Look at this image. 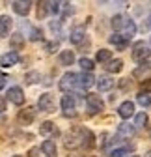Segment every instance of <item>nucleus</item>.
I'll return each instance as SVG.
<instances>
[{"mask_svg": "<svg viewBox=\"0 0 151 157\" xmlns=\"http://www.w3.org/2000/svg\"><path fill=\"white\" fill-rule=\"evenodd\" d=\"M112 28H114L116 32H121V36L127 39V41H131V37L134 36L136 32V25L134 21H131V19L123 13H118L112 17Z\"/></svg>", "mask_w": 151, "mask_h": 157, "instance_id": "f257e3e1", "label": "nucleus"}, {"mask_svg": "<svg viewBox=\"0 0 151 157\" xmlns=\"http://www.w3.org/2000/svg\"><path fill=\"white\" fill-rule=\"evenodd\" d=\"M90 131L88 129H82V127H73L65 133V139H64V144L67 150H77L80 146H84V139H88Z\"/></svg>", "mask_w": 151, "mask_h": 157, "instance_id": "f03ea898", "label": "nucleus"}, {"mask_svg": "<svg viewBox=\"0 0 151 157\" xmlns=\"http://www.w3.org/2000/svg\"><path fill=\"white\" fill-rule=\"evenodd\" d=\"M149 56H151V51H149V47H147L144 41L134 43V47H133V60H134V62L144 64Z\"/></svg>", "mask_w": 151, "mask_h": 157, "instance_id": "7ed1b4c3", "label": "nucleus"}, {"mask_svg": "<svg viewBox=\"0 0 151 157\" xmlns=\"http://www.w3.org/2000/svg\"><path fill=\"white\" fill-rule=\"evenodd\" d=\"M37 107H39L41 112H54V109H56L54 95H50V94H41V95H39V101H37Z\"/></svg>", "mask_w": 151, "mask_h": 157, "instance_id": "20e7f679", "label": "nucleus"}, {"mask_svg": "<svg viewBox=\"0 0 151 157\" xmlns=\"http://www.w3.org/2000/svg\"><path fill=\"white\" fill-rule=\"evenodd\" d=\"M86 105H88L90 112H99L105 109V103L97 94H86Z\"/></svg>", "mask_w": 151, "mask_h": 157, "instance_id": "39448f33", "label": "nucleus"}, {"mask_svg": "<svg viewBox=\"0 0 151 157\" xmlns=\"http://www.w3.org/2000/svg\"><path fill=\"white\" fill-rule=\"evenodd\" d=\"M77 77L79 75H75V73H65L64 77H62V81H60V90L62 92H71L75 86H77Z\"/></svg>", "mask_w": 151, "mask_h": 157, "instance_id": "423d86ee", "label": "nucleus"}, {"mask_svg": "<svg viewBox=\"0 0 151 157\" xmlns=\"http://www.w3.org/2000/svg\"><path fill=\"white\" fill-rule=\"evenodd\" d=\"M62 110L65 116L69 118H75L77 116V109H75V99H73V95H64L62 97Z\"/></svg>", "mask_w": 151, "mask_h": 157, "instance_id": "0eeeda50", "label": "nucleus"}, {"mask_svg": "<svg viewBox=\"0 0 151 157\" xmlns=\"http://www.w3.org/2000/svg\"><path fill=\"white\" fill-rule=\"evenodd\" d=\"M8 99H9L13 105H23V103H24V92H23V88L11 86V88L8 90Z\"/></svg>", "mask_w": 151, "mask_h": 157, "instance_id": "6e6552de", "label": "nucleus"}, {"mask_svg": "<svg viewBox=\"0 0 151 157\" xmlns=\"http://www.w3.org/2000/svg\"><path fill=\"white\" fill-rule=\"evenodd\" d=\"M133 77L138 78V81H149V77H151V62L138 66V67L133 71Z\"/></svg>", "mask_w": 151, "mask_h": 157, "instance_id": "1a4fd4ad", "label": "nucleus"}, {"mask_svg": "<svg viewBox=\"0 0 151 157\" xmlns=\"http://www.w3.org/2000/svg\"><path fill=\"white\" fill-rule=\"evenodd\" d=\"M34 118H35V110L32 107H28V109H24V110L19 112L17 120H19V124H21V125H30L34 122Z\"/></svg>", "mask_w": 151, "mask_h": 157, "instance_id": "9d476101", "label": "nucleus"}, {"mask_svg": "<svg viewBox=\"0 0 151 157\" xmlns=\"http://www.w3.org/2000/svg\"><path fill=\"white\" fill-rule=\"evenodd\" d=\"M118 114L123 118V120L131 118V116L134 114V103H133V101H125V103H121L120 109H118Z\"/></svg>", "mask_w": 151, "mask_h": 157, "instance_id": "9b49d317", "label": "nucleus"}, {"mask_svg": "<svg viewBox=\"0 0 151 157\" xmlns=\"http://www.w3.org/2000/svg\"><path fill=\"white\" fill-rule=\"evenodd\" d=\"M17 62H19V54L15 51H9V52H6L2 58H0V66H4V67H11Z\"/></svg>", "mask_w": 151, "mask_h": 157, "instance_id": "f8f14e48", "label": "nucleus"}, {"mask_svg": "<svg viewBox=\"0 0 151 157\" xmlns=\"http://www.w3.org/2000/svg\"><path fill=\"white\" fill-rule=\"evenodd\" d=\"M11 25H13L11 17H8V15H2V17H0V37H6V36L9 34Z\"/></svg>", "mask_w": 151, "mask_h": 157, "instance_id": "ddd939ff", "label": "nucleus"}, {"mask_svg": "<svg viewBox=\"0 0 151 157\" xmlns=\"http://www.w3.org/2000/svg\"><path fill=\"white\" fill-rule=\"evenodd\" d=\"M13 6V11L17 13V15H28L30 13V6H32V2H21V0H17V2H13L11 4Z\"/></svg>", "mask_w": 151, "mask_h": 157, "instance_id": "4468645a", "label": "nucleus"}, {"mask_svg": "<svg viewBox=\"0 0 151 157\" xmlns=\"http://www.w3.org/2000/svg\"><path fill=\"white\" fill-rule=\"evenodd\" d=\"M41 153L45 157H56V144H54V140H45L41 144Z\"/></svg>", "mask_w": 151, "mask_h": 157, "instance_id": "2eb2a0df", "label": "nucleus"}, {"mask_svg": "<svg viewBox=\"0 0 151 157\" xmlns=\"http://www.w3.org/2000/svg\"><path fill=\"white\" fill-rule=\"evenodd\" d=\"M77 81H79V84L82 88H90L91 84H95V78H93L91 73H82L80 77H77Z\"/></svg>", "mask_w": 151, "mask_h": 157, "instance_id": "dca6fc26", "label": "nucleus"}, {"mask_svg": "<svg viewBox=\"0 0 151 157\" xmlns=\"http://www.w3.org/2000/svg\"><path fill=\"white\" fill-rule=\"evenodd\" d=\"M84 36H86L84 26H77V28H73V32H71V41H73L75 45H79L82 39H84Z\"/></svg>", "mask_w": 151, "mask_h": 157, "instance_id": "f3484780", "label": "nucleus"}, {"mask_svg": "<svg viewBox=\"0 0 151 157\" xmlns=\"http://www.w3.org/2000/svg\"><path fill=\"white\" fill-rule=\"evenodd\" d=\"M112 86H114V78H110V77H99L97 88H99L101 92H106V90H110Z\"/></svg>", "mask_w": 151, "mask_h": 157, "instance_id": "a211bd4d", "label": "nucleus"}, {"mask_svg": "<svg viewBox=\"0 0 151 157\" xmlns=\"http://www.w3.org/2000/svg\"><path fill=\"white\" fill-rule=\"evenodd\" d=\"M110 43H114L118 49H121V51H123V49L127 47V43H129V41H127V39H125L121 34H112V36H110Z\"/></svg>", "mask_w": 151, "mask_h": 157, "instance_id": "6ab92c4d", "label": "nucleus"}, {"mask_svg": "<svg viewBox=\"0 0 151 157\" xmlns=\"http://www.w3.org/2000/svg\"><path fill=\"white\" fill-rule=\"evenodd\" d=\"M75 62V52L73 51H62L60 52V64L62 66H71Z\"/></svg>", "mask_w": 151, "mask_h": 157, "instance_id": "aec40b11", "label": "nucleus"}, {"mask_svg": "<svg viewBox=\"0 0 151 157\" xmlns=\"http://www.w3.org/2000/svg\"><path fill=\"white\" fill-rule=\"evenodd\" d=\"M110 58H112V52H110L108 49H99V51H97V62H99V64L110 62Z\"/></svg>", "mask_w": 151, "mask_h": 157, "instance_id": "412c9836", "label": "nucleus"}, {"mask_svg": "<svg viewBox=\"0 0 151 157\" xmlns=\"http://www.w3.org/2000/svg\"><path fill=\"white\" fill-rule=\"evenodd\" d=\"M118 133H120L121 136H133V135H134V127L129 125V124H120Z\"/></svg>", "mask_w": 151, "mask_h": 157, "instance_id": "4be33fe9", "label": "nucleus"}, {"mask_svg": "<svg viewBox=\"0 0 151 157\" xmlns=\"http://www.w3.org/2000/svg\"><path fill=\"white\" fill-rule=\"evenodd\" d=\"M106 69H108L110 73H120V71L123 69V62H121V60H112V62H108Z\"/></svg>", "mask_w": 151, "mask_h": 157, "instance_id": "5701e85b", "label": "nucleus"}, {"mask_svg": "<svg viewBox=\"0 0 151 157\" xmlns=\"http://www.w3.org/2000/svg\"><path fill=\"white\" fill-rule=\"evenodd\" d=\"M39 133H41L43 136H47V135L54 133V124H52V122H43V124L39 125Z\"/></svg>", "mask_w": 151, "mask_h": 157, "instance_id": "b1692460", "label": "nucleus"}, {"mask_svg": "<svg viewBox=\"0 0 151 157\" xmlns=\"http://www.w3.org/2000/svg\"><path fill=\"white\" fill-rule=\"evenodd\" d=\"M9 43H11V47H13V49H21V47L24 45V39H23V36H21V34H13Z\"/></svg>", "mask_w": 151, "mask_h": 157, "instance_id": "393cba45", "label": "nucleus"}, {"mask_svg": "<svg viewBox=\"0 0 151 157\" xmlns=\"http://www.w3.org/2000/svg\"><path fill=\"white\" fill-rule=\"evenodd\" d=\"M147 124V114L145 112H138L134 118V127H145Z\"/></svg>", "mask_w": 151, "mask_h": 157, "instance_id": "a878e982", "label": "nucleus"}, {"mask_svg": "<svg viewBox=\"0 0 151 157\" xmlns=\"http://www.w3.org/2000/svg\"><path fill=\"white\" fill-rule=\"evenodd\" d=\"M80 67H82V71H86V73H91L93 71V62L90 60V58H80Z\"/></svg>", "mask_w": 151, "mask_h": 157, "instance_id": "bb28decb", "label": "nucleus"}, {"mask_svg": "<svg viewBox=\"0 0 151 157\" xmlns=\"http://www.w3.org/2000/svg\"><path fill=\"white\" fill-rule=\"evenodd\" d=\"M136 101H138L142 107H149V105H151V95H149V94H140V95L136 97Z\"/></svg>", "mask_w": 151, "mask_h": 157, "instance_id": "cd10ccee", "label": "nucleus"}, {"mask_svg": "<svg viewBox=\"0 0 151 157\" xmlns=\"http://www.w3.org/2000/svg\"><path fill=\"white\" fill-rule=\"evenodd\" d=\"M47 2H39L37 4V19H43L45 15H47Z\"/></svg>", "mask_w": 151, "mask_h": 157, "instance_id": "c85d7f7f", "label": "nucleus"}, {"mask_svg": "<svg viewBox=\"0 0 151 157\" xmlns=\"http://www.w3.org/2000/svg\"><path fill=\"white\" fill-rule=\"evenodd\" d=\"M110 157H129V150H125V148H118V150H114L110 153Z\"/></svg>", "mask_w": 151, "mask_h": 157, "instance_id": "c756f323", "label": "nucleus"}, {"mask_svg": "<svg viewBox=\"0 0 151 157\" xmlns=\"http://www.w3.org/2000/svg\"><path fill=\"white\" fill-rule=\"evenodd\" d=\"M26 81H28L30 84H34V82H39V73H37V71H30V73L26 75Z\"/></svg>", "mask_w": 151, "mask_h": 157, "instance_id": "7c9ffc66", "label": "nucleus"}, {"mask_svg": "<svg viewBox=\"0 0 151 157\" xmlns=\"http://www.w3.org/2000/svg\"><path fill=\"white\" fill-rule=\"evenodd\" d=\"M47 10L50 13H58L60 11V2H47Z\"/></svg>", "mask_w": 151, "mask_h": 157, "instance_id": "2f4dec72", "label": "nucleus"}, {"mask_svg": "<svg viewBox=\"0 0 151 157\" xmlns=\"http://www.w3.org/2000/svg\"><path fill=\"white\" fill-rule=\"evenodd\" d=\"M41 30H37V28H32V36H30V39L32 41H37V39H41Z\"/></svg>", "mask_w": 151, "mask_h": 157, "instance_id": "473e14b6", "label": "nucleus"}, {"mask_svg": "<svg viewBox=\"0 0 151 157\" xmlns=\"http://www.w3.org/2000/svg\"><path fill=\"white\" fill-rule=\"evenodd\" d=\"M39 148H30V151H28V157H39Z\"/></svg>", "mask_w": 151, "mask_h": 157, "instance_id": "72a5a7b5", "label": "nucleus"}, {"mask_svg": "<svg viewBox=\"0 0 151 157\" xmlns=\"http://www.w3.org/2000/svg\"><path fill=\"white\" fill-rule=\"evenodd\" d=\"M6 81H8V77H6L2 71H0V90H2V88L6 86Z\"/></svg>", "mask_w": 151, "mask_h": 157, "instance_id": "f704fd0d", "label": "nucleus"}, {"mask_svg": "<svg viewBox=\"0 0 151 157\" xmlns=\"http://www.w3.org/2000/svg\"><path fill=\"white\" fill-rule=\"evenodd\" d=\"M4 110H6V99H4L2 95H0V114H2Z\"/></svg>", "mask_w": 151, "mask_h": 157, "instance_id": "c9c22d12", "label": "nucleus"}, {"mask_svg": "<svg viewBox=\"0 0 151 157\" xmlns=\"http://www.w3.org/2000/svg\"><path fill=\"white\" fill-rule=\"evenodd\" d=\"M56 47H58V45H56V43H49V45H47L49 52H54V51H56Z\"/></svg>", "mask_w": 151, "mask_h": 157, "instance_id": "e433bc0d", "label": "nucleus"}, {"mask_svg": "<svg viewBox=\"0 0 151 157\" xmlns=\"http://www.w3.org/2000/svg\"><path fill=\"white\" fill-rule=\"evenodd\" d=\"M149 26H151V15H149Z\"/></svg>", "mask_w": 151, "mask_h": 157, "instance_id": "4c0bfd02", "label": "nucleus"}, {"mask_svg": "<svg viewBox=\"0 0 151 157\" xmlns=\"http://www.w3.org/2000/svg\"><path fill=\"white\" fill-rule=\"evenodd\" d=\"M133 157H140V155H133Z\"/></svg>", "mask_w": 151, "mask_h": 157, "instance_id": "58836bf2", "label": "nucleus"}, {"mask_svg": "<svg viewBox=\"0 0 151 157\" xmlns=\"http://www.w3.org/2000/svg\"><path fill=\"white\" fill-rule=\"evenodd\" d=\"M149 157H151V151H149Z\"/></svg>", "mask_w": 151, "mask_h": 157, "instance_id": "ea45409f", "label": "nucleus"}, {"mask_svg": "<svg viewBox=\"0 0 151 157\" xmlns=\"http://www.w3.org/2000/svg\"><path fill=\"white\" fill-rule=\"evenodd\" d=\"M15 157H19V155H15Z\"/></svg>", "mask_w": 151, "mask_h": 157, "instance_id": "a19ab883", "label": "nucleus"}]
</instances>
